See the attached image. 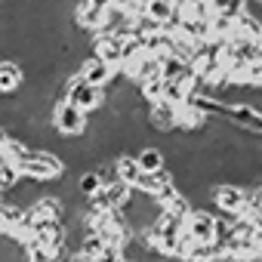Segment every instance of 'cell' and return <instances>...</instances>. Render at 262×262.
<instances>
[{
    "label": "cell",
    "instance_id": "6da1fadb",
    "mask_svg": "<svg viewBox=\"0 0 262 262\" xmlns=\"http://www.w3.org/2000/svg\"><path fill=\"white\" fill-rule=\"evenodd\" d=\"M53 126L65 139H80L90 129V117L86 111H80L74 102H56V114H53Z\"/></svg>",
    "mask_w": 262,
    "mask_h": 262
},
{
    "label": "cell",
    "instance_id": "7a4b0ae2",
    "mask_svg": "<svg viewBox=\"0 0 262 262\" xmlns=\"http://www.w3.org/2000/svg\"><path fill=\"white\" fill-rule=\"evenodd\" d=\"M213 204L222 216L237 219L247 210V188L231 185V182H219V185H213Z\"/></svg>",
    "mask_w": 262,
    "mask_h": 262
},
{
    "label": "cell",
    "instance_id": "3957f363",
    "mask_svg": "<svg viewBox=\"0 0 262 262\" xmlns=\"http://www.w3.org/2000/svg\"><path fill=\"white\" fill-rule=\"evenodd\" d=\"M185 231H188L198 244H216L219 216H213L210 210H191V216L185 219Z\"/></svg>",
    "mask_w": 262,
    "mask_h": 262
},
{
    "label": "cell",
    "instance_id": "277c9868",
    "mask_svg": "<svg viewBox=\"0 0 262 262\" xmlns=\"http://www.w3.org/2000/svg\"><path fill=\"white\" fill-rule=\"evenodd\" d=\"M148 126L151 133H176L179 129V117H176V105L170 102H158V105H148Z\"/></svg>",
    "mask_w": 262,
    "mask_h": 262
},
{
    "label": "cell",
    "instance_id": "5b68a950",
    "mask_svg": "<svg viewBox=\"0 0 262 262\" xmlns=\"http://www.w3.org/2000/svg\"><path fill=\"white\" fill-rule=\"evenodd\" d=\"M25 86V68L13 59L0 62V99H13Z\"/></svg>",
    "mask_w": 262,
    "mask_h": 262
},
{
    "label": "cell",
    "instance_id": "8992f818",
    "mask_svg": "<svg viewBox=\"0 0 262 262\" xmlns=\"http://www.w3.org/2000/svg\"><path fill=\"white\" fill-rule=\"evenodd\" d=\"M228 123H234L237 129H247L253 136H262V111L256 105H234L231 114H228Z\"/></svg>",
    "mask_w": 262,
    "mask_h": 262
},
{
    "label": "cell",
    "instance_id": "52a82bcc",
    "mask_svg": "<svg viewBox=\"0 0 262 262\" xmlns=\"http://www.w3.org/2000/svg\"><path fill=\"white\" fill-rule=\"evenodd\" d=\"M117 74H120V71H114L111 65H105V62H102V59H96V56H90V59L80 65V77H83L86 83L99 86V90H105Z\"/></svg>",
    "mask_w": 262,
    "mask_h": 262
},
{
    "label": "cell",
    "instance_id": "ba28073f",
    "mask_svg": "<svg viewBox=\"0 0 262 262\" xmlns=\"http://www.w3.org/2000/svg\"><path fill=\"white\" fill-rule=\"evenodd\" d=\"M176 117H179V133H201V129L207 126V120L210 117H204V111L188 99L185 105H176Z\"/></svg>",
    "mask_w": 262,
    "mask_h": 262
},
{
    "label": "cell",
    "instance_id": "9c48e42d",
    "mask_svg": "<svg viewBox=\"0 0 262 262\" xmlns=\"http://www.w3.org/2000/svg\"><path fill=\"white\" fill-rule=\"evenodd\" d=\"M114 167H117V179H120L123 185H129V188H136L139 179L145 176L142 167H139V161H136V155H120V158L114 161Z\"/></svg>",
    "mask_w": 262,
    "mask_h": 262
},
{
    "label": "cell",
    "instance_id": "30bf717a",
    "mask_svg": "<svg viewBox=\"0 0 262 262\" xmlns=\"http://www.w3.org/2000/svg\"><path fill=\"white\" fill-rule=\"evenodd\" d=\"M231 40H247V43H262V22L250 13L237 16V25H234V37Z\"/></svg>",
    "mask_w": 262,
    "mask_h": 262
},
{
    "label": "cell",
    "instance_id": "8fae6325",
    "mask_svg": "<svg viewBox=\"0 0 262 262\" xmlns=\"http://www.w3.org/2000/svg\"><path fill=\"white\" fill-rule=\"evenodd\" d=\"M136 161H139L142 173H158V170L167 167V155H164V148H158V145L139 148V151H136Z\"/></svg>",
    "mask_w": 262,
    "mask_h": 262
},
{
    "label": "cell",
    "instance_id": "7c38bea8",
    "mask_svg": "<svg viewBox=\"0 0 262 262\" xmlns=\"http://www.w3.org/2000/svg\"><path fill=\"white\" fill-rule=\"evenodd\" d=\"M25 213L28 210H22V207H13V204H0V234H13L16 228H19V222L25 219Z\"/></svg>",
    "mask_w": 262,
    "mask_h": 262
},
{
    "label": "cell",
    "instance_id": "4fadbf2b",
    "mask_svg": "<svg viewBox=\"0 0 262 262\" xmlns=\"http://www.w3.org/2000/svg\"><path fill=\"white\" fill-rule=\"evenodd\" d=\"M105 250H108L105 237H102V234H90V231L80 237V247H77V253H80V256H86V259H99Z\"/></svg>",
    "mask_w": 262,
    "mask_h": 262
},
{
    "label": "cell",
    "instance_id": "5bb4252c",
    "mask_svg": "<svg viewBox=\"0 0 262 262\" xmlns=\"http://www.w3.org/2000/svg\"><path fill=\"white\" fill-rule=\"evenodd\" d=\"M4 155H7V161H10V164H16V167H19V164H25L34 151H31V142H25V139H10Z\"/></svg>",
    "mask_w": 262,
    "mask_h": 262
},
{
    "label": "cell",
    "instance_id": "9a60e30c",
    "mask_svg": "<svg viewBox=\"0 0 262 262\" xmlns=\"http://www.w3.org/2000/svg\"><path fill=\"white\" fill-rule=\"evenodd\" d=\"M173 13H176V0H148L145 4V16H151L158 22L173 19Z\"/></svg>",
    "mask_w": 262,
    "mask_h": 262
},
{
    "label": "cell",
    "instance_id": "2e32d148",
    "mask_svg": "<svg viewBox=\"0 0 262 262\" xmlns=\"http://www.w3.org/2000/svg\"><path fill=\"white\" fill-rule=\"evenodd\" d=\"M102 188H105V185H102V179H99V173H96V170H86V173H80V176H77V191H80L86 201H90L96 191H102Z\"/></svg>",
    "mask_w": 262,
    "mask_h": 262
},
{
    "label": "cell",
    "instance_id": "e0dca14e",
    "mask_svg": "<svg viewBox=\"0 0 262 262\" xmlns=\"http://www.w3.org/2000/svg\"><path fill=\"white\" fill-rule=\"evenodd\" d=\"M188 68H191V65H188L185 59H179V56H173V53L164 56V80H176V77H182Z\"/></svg>",
    "mask_w": 262,
    "mask_h": 262
},
{
    "label": "cell",
    "instance_id": "ac0fdd59",
    "mask_svg": "<svg viewBox=\"0 0 262 262\" xmlns=\"http://www.w3.org/2000/svg\"><path fill=\"white\" fill-rule=\"evenodd\" d=\"M16 185H22V173L16 164H4L0 167V188H4V194H10Z\"/></svg>",
    "mask_w": 262,
    "mask_h": 262
},
{
    "label": "cell",
    "instance_id": "d6986e66",
    "mask_svg": "<svg viewBox=\"0 0 262 262\" xmlns=\"http://www.w3.org/2000/svg\"><path fill=\"white\" fill-rule=\"evenodd\" d=\"M142 99H145V105H158V102H164V80L142 83Z\"/></svg>",
    "mask_w": 262,
    "mask_h": 262
},
{
    "label": "cell",
    "instance_id": "ffe728a7",
    "mask_svg": "<svg viewBox=\"0 0 262 262\" xmlns=\"http://www.w3.org/2000/svg\"><path fill=\"white\" fill-rule=\"evenodd\" d=\"M0 204H4V188H0Z\"/></svg>",
    "mask_w": 262,
    "mask_h": 262
},
{
    "label": "cell",
    "instance_id": "44dd1931",
    "mask_svg": "<svg viewBox=\"0 0 262 262\" xmlns=\"http://www.w3.org/2000/svg\"><path fill=\"white\" fill-rule=\"evenodd\" d=\"M259 194H262V185H259Z\"/></svg>",
    "mask_w": 262,
    "mask_h": 262
}]
</instances>
